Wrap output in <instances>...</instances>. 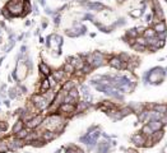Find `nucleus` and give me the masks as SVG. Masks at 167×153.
<instances>
[{"instance_id":"obj_1","label":"nucleus","mask_w":167,"mask_h":153,"mask_svg":"<svg viewBox=\"0 0 167 153\" xmlns=\"http://www.w3.org/2000/svg\"><path fill=\"white\" fill-rule=\"evenodd\" d=\"M23 3L24 0H10L8 2L5 8L9 10L12 18L13 17H22L23 14Z\"/></svg>"},{"instance_id":"obj_2","label":"nucleus","mask_w":167,"mask_h":153,"mask_svg":"<svg viewBox=\"0 0 167 153\" xmlns=\"http://www.w3.org/2000/svg\"><path fill=\"white\" fill-rule=\"evenodd\" d=\"M31 104L33 105V107H35L37 111H44V110H46L50 105L41 93H36V95H33L31 97Z\"/></svg>"},{"instance_id":"obj_3","label":"nucleus","mask_w":167,"mask_h":153,"mask_svg":"<svg viewBox=\"0 0 167 153\" xmlns=\"http://www.w3.org/2000/svg\"><path fill=\"white\" fill-rule=\"evenodd\" d=\"M28 72H29V68H28V64L26 61L19 60L18 63H17V69H15L14 74H15V76H17V79H18V80H24V79H26Z\"/></svg>"},{"instance_id":"obj_4","label":"nucleus","mask_w":167,"mask_h":153,"mask_svg":"<svg viewBox=\"0 0 167 153\" xmlns=\"http://www.w3.org/2000/svg\"><path fill=\"white\" fill-rule=\"evenodd\" d=\"M6 142H8V149L9 151H19L21 148L24 147V140H21L18 138H15L14 135L13 137H6Z\"/></svg>"},{"instance_id":"obj_5","label":"nucleus","mask_w":167,"mask_h":153,"mask_svg":"<svg viewBox=\"0 0 167 153\" xmlns=\"http://www.w3.org/2000/svg\"><path fill=\"white\" fill-rule=\"evenodd\" d=\"M42 121H44V115L37 114V115L33 116V117L31 119V120H28L26 124H24V126L28 128L29 130H36L37 128H40V126H41Z\"/></svg>"},{"instance_id":"obj_6","label":"nucleus","mask_w":167,"mask_h":153,"mask_svg":"<svg viewBox=\"0 0 167 153\" xmlns=\"http://www.w3.org/2000/svg\"><path fill=\"white\" fill-rule=\"evenodd\" d=\"M57 112H60L61 115H72L76 112V105H70V104H61L57 108Z\"/></svg>"},{"instance_id":"obj_7","label":"nucleus","mask_w":167,"mask_h":153,"mask_svg":"<svg viewBox=\"0 0 167 153\" xmlns=\"http://www.w3.org/2000/svg\"><path fill=\"white\" fill-rule=\"evenodd\" d=\"M133 142H134L137 146L143 147V146H146V143H147V137H146V135H143L142 133L135 134L134 137H133Z\"/></svg>"},{"instance_id":"obj_8","label":"nucleus","mask_w":167,"mask_h":153,"mask_svg":"<svg viewBox=\"0 0 167 153\" xmlns=\"http://www.w3.org/2000/svg\"><path fill=\"white\" fill-rule=\"evenodd\" d=\"M38 68H40V72H41V75L42 76H46L47 78L49 75H51V69H50V66L46 63H41Z\"/></svg>"},{"instance_id":"obj_9","label":"nucleus","mask_w":167,"mask_h":153,"mask_svg":"<svg viewBox=\"0 0 167 153\" xmlns=\"http://www.w3.org/2000/svg\"><path fill=\"white\" fill-rule=\"evenodd\" d=\"M49 89H51L50 88V83H49V79L47 78H44L40 82V92H41V95H42V93H45V92H47Z\"/></svg>"},{"instance_id":"obj_10","label":"nucleus","mask_w":167,"mask_h":153,"mask_svg":"<svg viewBox=\"0 0 167 153\" xmlns=\"http://www.w3.org/2000/svg\"><path fill=\"white\" fill-rule=\"evenodd\" d=\"M29 131H31V130L28 129V128H26V126H24L22 130H19L18 133H17V134L14 135V137H15V138H18V139H21V140H24V139H26V137H27V135L29 134Z\"/></svg>"},{"instance_id":"obj_11","label":"nucleus","mask_w":167,"mask_h":153,"mask_svg":"<svg viewBox=\"0 0 167 153\" xmlns=\"http://www.w3.org/2000/svg\"><path fill=\"white\" fill-rule=\"evenodd\" d=\"M23 128H24V123H23L22 120H19V119H18V120L15 121V124L13 125V128H12V133L15 135V134L18 133L19 130H22Z\"/></svg>"},{"instance_id":"obj_12","label":"nucleus","mask_w":167,"mask_h":153,"mask_svg":"<svg viewBox=\"0 0 167 153\" xmlns=\"http://www.w3.org/2000/svg\"><path fill=\"white\" fill-rule=\"evenodd\" d=\"M154 32L158 33V35H160V33H165L166 32V24L163 23V21L154 24Z\"/></svg>"},{"instance_id":"obj_13","label":"nucleus","mask_w":167,"mask_h":153,"mask_svg":"<svg viewBox=\"0 0 167 153\" xmlns=\"http://www.w3.org/2000/svg\"><path fill=\"white\" fill-rule=\"evenodd\" d=\"M156 35H157V33L154 32V29L149 28V29H146V31L143 32V38H146V40L148 41V40H151V38H154Z\"/></svg>"},{"instance_id":"obj_14","label":"nucleus","mask_w":167,"mask_h":153,"mask_svg":"<svg viewBox=\"0 0 167 153\" xmlns=\"http://www.w3.org/2000/svg\"><path fill=\"white\" fill-rule=\"evenodd\" d=\"M63 70L65 72L66 75H70V74H74V72H76V68H74L70 63H66L64 65V68H63Z\"/></svg>"},{"instance_id":"obj_15","label":"nucleus","mask_w":167,"mask_h":153,"mask_svg":"<svg viewBox=\"0 0 167 153\" xmlns=\"http://www.w3.org/2000/svg\"><path fill=\"white\" fill-rule=\"evenodd\" d=\"M9 152L8 149V142H6V138H3L0 140V153H6Z\"/></svg>"},{"instance_id":"obj_16","label":"nucleus","mask_w":167,"mask_h":153,"mask_svg":"<svg viewBox=\"0 0 167 153\" xmlns=\"http://www.w3.org/2000/svg\"><path fill=\"white\" fill-rule=\"evenodd\" d=\"M27 144H29V146H32V147H42L44 146V142L41 140V139H36V140H32V142H28Z\"/></svg>"},{"instance_id":"obj_17","label":"nucleus","mask_w":167,"mask_h":153,"mask_svg":"<svg viewBox=\"0 0 167 153\" xmlns=\"http://www.w3.org/2000/svg\"><path fill=\"white\" fill-rule=\"evenodd\" d=\"M8 128H9V124H8L5 120H0V131L5 133L8 130Z\"/></svg>"},{"instance_id":"obj_18","label":"nucleus","mask_w":167,"mask_h":153,"mask_svg":"<svg viewBox=\"0 0 167 153\" xmlns=\"http://www.w3.org/2000/svg\"><path fill=\"white\" fill-rule=\"evenodd\" d=\"M8 92H9V93H8V96H9V98H15V97H18V93H17L15 87H14V88H10Z\"/></svg>"},{"instance_id":"obj_19","label":"nucleus","mask_w":167,"mask_h":153,"mask_svg":"<svg viewBox=\"0 0 167 153\" xmlns=\"http://www.w3.org/2000/svg\"><path fill=\"white\" fill-rule=\"evenodd\" d=\"M2 14H3V17H4L5 19H10L12 18V15H10L9 10H8L6 8H3V9H2Z\"/></svg>"},{"instance_id":"obj_20","label":"nucleus","mask_w":167,"mask_h":153,"mask_svg":"<svg viewBox=\"0 0 167 153\" xmlns=\"http://www.w3.org/2000/svg\"><path fill=\"white\" fill-rule=\"evenodd\" d=\"M4 138V133H2V131H0V140H2Z\"/></svg>"},{"instance_id":"obj_21","label":"nucleus","mask_w":167,"mask_h":153,"mask_svg":"<svg viewBox=\"0 0 167 153\" xmlns=\"http://www.w3.org/2000/svg\"><path fill=\"white\" fill-rule=\"evenodd\" d=\"M24 2H26V0H24Z\"/></svg>"}]
</instances>
